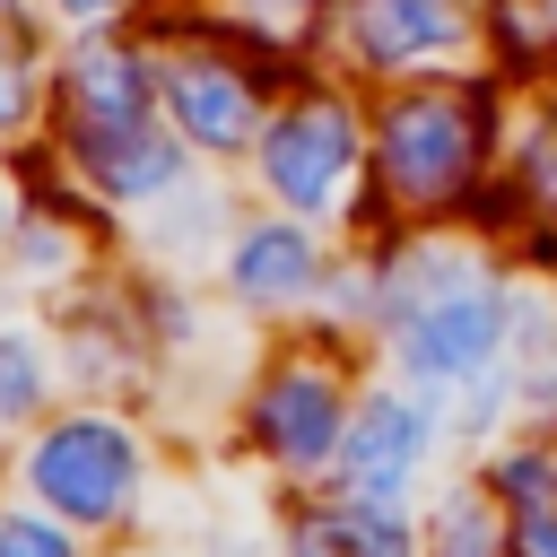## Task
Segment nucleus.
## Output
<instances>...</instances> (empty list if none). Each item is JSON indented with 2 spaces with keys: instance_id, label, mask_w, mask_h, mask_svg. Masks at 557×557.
I'll return each instance as SVG.
<instances>
[{
  "instance_id": "nucleus-8",
  "label": "nucleus",
  "mask_w": 557,
  "mask_h": 557,
  "mask_svg": "<svg viewBox=\"0 0 557 557\" xmlns=\"http://www.w3.org/2000/svg\"><path fill=\"white\" fill-rule=\"evenodd\" d=\"M453 26H461V17H453V0H366V17H357V35H366V52H374V61L435 52Z\"/></svg>"
},
{
  "instance_id": "nucleus-9",
  "label": "nucleus",
  "mask_w": 557,
  "mask_h": 557,
  "mask_svg": "<svg viewBox=\"0 0 557 557\" xmlns=\"http://www.w3.org/2000/svg\"><path fill=\"white\" fill-rule=\"evenodd\" d=\"M235 278H244L252 296H287V287H305V278H313V252H305V235H287V226H261V235H244V252H235Z\"/></svg>"
},
{
  "instance_id": "nucleus-14",
  "label": "nucleus",
  "mask_w": 557,
  "mask_h": 557,
  "mask_svg": "<svg viewBox=\"0 0 557 557\" xmlns=\"http://www.w3.org/2000/svg\"><path fill=\"white\" fill-rule=\"evenodd\" d=\"M9 113H17V78L0 70V122H9Z\"/></svg>"
},
{
  "instance_id": "nucleus-5",
  "label": "nucleus",
  "mask_w": 557,
  "mask_h": 557,
  "mask_svg": "<svg viewBox=\"0 0 557 557\" xmlns=\"http://www.w3.org/2000/svg\"><path fill=\"white\" fill-rule=\"evenodd\" d=\"M331 409H339V392L322 383V374H287L270 400H261V418H252V435L270 444V453H287V461H322L331 453Z\"/></svg>"
},
{
  "instance_id": "nucleus-1",
  "label": "nucleus",
  "mask_w": 557,
  "mask_h": 557,
  "mask_svg": "<svg viewBox=\"0 0 557 557\" xmlns=\"http://www.w3.org/2000/svg\"><path fill=\"white\" fill-rule=\"evenodd\" d=\"M26 479H35V496H52L61 513L104 522V513L122 505V487H131V435L104 426V418H70V426H52V435L35 444Z\"/></svg>"
},
{
  "instance_id": "nucleus-13",
  "label": "nucleus",
  "mask_w": 557,
  "mask_h": 557,
  "mask_svg": "<svg viewBox=\"0 0 557 557\" xmlns=\"http://www.w3.org/2000/svg\"><path fill=\"white\" fill-rule=\"evenodd\" d=\"M0 557H70V540H61V531H44V522H26V513H17V522H9V531H0Z\"/></svg>"
},
{
  "instance_id": "nucleus-3",
  "label": "nucleus",
  "mask_w": 557,
  "mask_h": 557,
  "mask_svg": "<svg viewBox=\"0 0 557 557\" xmlns=\"http://www.w3.org/2000/svg\"><path fill=\"white\" fill-rule=\"evenodd\" d=\"M487 348H496V296H487V287H444L426 313L400 322V357H409V374H426V383L479 374Z\"/></svg>"
},
{
  "instance_id": "nucleus-11",
  "label": "nucleus",
  "mask_w": 557,
  "mask_h": 557,
  "mask_svg": "<svg viewBox=\"0 0 557 557\" xmlns=\"http://www.w3.org/2000/svg\"><path fill=\"white\" fill-rule=\"evenodd\" d=\"M296 548L305 557H409V540L392 522H374V513H322V522H305Z\"/></svg>"
},
{
  "instance_id": "nucleus-6",
  "label": "nucleus",
  "mask_w": 557,
  "mask_h": 557,
  "mask_svg": "<svg viewBox=\"0 0 557 557\" xmlns=\"http://www.w3.org/2000/svg\"><path fill=\"white\" fill-rule=\"evenodd\" d=\"M165 96H174V113H183V131H191V139L235 148V139L252 131V96H244V78H226V70H209V61L165 70Z\"/></svg>"
},
{
  "instance_id": "nucleus-15",
  "label": "nucleus",
  "mask_w": 557,
  "mask_h": 557,
  "mask_svg": "<svg viewBox=\"0 0 557 557\" xmlns=\"http://www.w3.org/2000/svg\"><path fill=\"white\" fill-rule=\"evenodd\" d=\"M70 9H113V0H70Z\"/></svg>"
},
{
  "instance_id": "nucleus-10",
  "label": "nucleus",
  "mask_w": 557,
  "mask_h": 557,
  "mask_svg": "<svg viewBox=\"0 0 557 557\" xmlns=\"http://www.w3.org/2000/svg\"><path fill=\"white\" fill-rule=\"evenodd\" d=\"M96 174L113 183V191H148V183H165L174 174V148L139 122V131H113V139H96Z\"/></svg>"
},
{
  "instance_id": "nucleus-2",
  "label": "nucleus",
  "mask_w": 557,
  "mask_h": 557,
  "mask_svg": "<svg viewBox=\"0 0 557 557\" xmlns=\"http://www.w3.org/2000/svg\"><path fill=\"white\" fill-rule=\"evenodd\" d=\"M461 165H470V122L453 113V96H409V104L383 122V174H392L400 191L435 200V191L461 183Z\"/></svg>"
},
{
  "instance_id": "nucleus-12",
  "label": "nucleus",
  "mask_w": 557,
  "mask_h": 557,
  "mask_svg": "<svg viewBox=\"0 0 557 557\" xmlns=\"http://www.w3.org/2000/svg\"><path fill=\"white\" fill-rule=\"evenodd\" d=\"M35 383H44V366H26V339H0V400H9V409H26V400H35Z\"/></svg>"
},
{
  "instance_id": "nucleus-7",
  "label": "nucleus",
  "mask_w": 557,
  "mask_h": 557,
  "mask_svg": "<svg viewBox=\"0 0 557 557\" xmlns=\"http://www.w3.org/2000/svg\"><path fill=\"white\" fill-rule=\"evenodd\" d=\"M418 444H426V426L409 418V409H366L357 418V435H348V487L357 496H392L400 479H409V461H418Z\"/></svg>"
},
{
  "instance_id": "nucleus-4",
  "label": "nucleus",
  "mask_w": 557,
  "mask_h": 557,
  "mask_svg": "<svg viewBox=\"0 0 557 557\" xmlns=\"http://www.w3.org/2000/svg\"><path fill=\"white\" fill-rule=\"evenodd\" d=\"M339 165H348V113H339V104H313V113H296V122L270 139V183H278L287 200H305V209L331 200Z\"/></svg>"
}]
</instances>
